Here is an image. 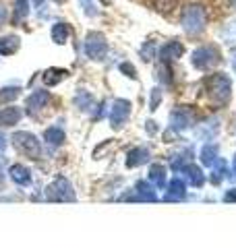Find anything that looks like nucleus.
Returning a JSON list of instances; mask_svg holds the SVG:
<instances>
[{
  "label": "nucleus",
  "instance_id": "1",
  "mask_svg": "<svg viewBox=\"0 0 236 248\" xmlns=\"http://www.w3.org/2000/svg\"><path fill=\"white\" fill-rule=\"evenodd\" d=\"M180 25H183L186 35H191V37L201 35L207 27L205 6L199 4V2H188L183 9V15H180Z\"/></svg>",
  "mask_w": 236,
  "mask_h": 248
},
{
  "label": "nucleus",
  "instance_id": "2",
  "mask_svg": "<svg viewBox=\"0 0 236 248\" xmlns=\"http://www.w3.org/2000/svg\"><path fill=\"white\" fill-rule=\"evenodd\" d=\"M203 85H205L207 97L218 106H224L232 95V81H230V77L224 75V73L209 75L207 79L203 81Z\"/></svg>",
  "mask_w": 236,
  "mask_h": 248
},
{
  "label": "nucleus",
  "instance_id": "3",
  "mask_svg": "<svg viewBox=\"0 0 236 248\" xmlns=\"http://www.w3.org/2000/svg\"><path fill=\"white\" fill-rule=\"evenodd\" d=\"M222 62V52H219L218 46L207 44L201 46L191 54V64L197 68V71H209V68L218 66Z\"/></svg>",
  "mask_w": 236,
  "mask_h": 248
},
{
  "label": "nucleus",
  "instance_id": "4",
  "mask_svg": "<svg viewBox=\"0 0 236 248\" xmlns=\"http://www.w3.org/2000/svg\"><path fill=\"white\" fill-rule=\"evenodd\" d=\"M11 141H13L15 147H17L19 153L27 155V157H31V159L42 157V141H39L35 135L27 133V130H19V133L13 135Z\"/></svg>",
  "mask_w": 236,
  "mask_h": 248
},
{
  "label": "nucleus",
  "instance_id": "5",
  "mask_svg": "<svg viewBox=\"0 0 236 248\" xmlns=\"http://www.w3.org/2000/svg\"><path fill=\"white\" fill-rule=\"evenodd\" d=\"M46 199L52 201V203H73L77 199L75 188L67 178H56L50 186H46Z\"/></svg>",
  "mask_w": 236,
  "mask_h": 248
},
{
  "label": "nucleus",
  "instance_id": "6",
  "mask_svg": "<svg viewBox=\"0 0 236 248\" xmlns=\"http://www.w3.org/2000/svg\"><path fill=\"white\" fill-rule=\"evenodd\" d=\"M83 52L85 56L91 58V60H104L106 54H108V40L104 33H100V31H91L87 33L83 42Z\"/></svg>",
  "mask_w": 236,
  "mask_h": 248
},
{
  "label": "nucleus",
  "instance_id": "7",
  "mask_svg": "<svg viewBox=\"0 0 236 248\" xmlns=\"http://www.w3.org/2000/svg\"><path fill=\"white\" fill-rule=\"evenodd\" d=\"M131 116V102L129 99H114L112 102V108H110V126H112L114 130H120L124 124H127Z\"/></svg>",
  "mask_w": 236,
  "mask_h": 248
},
{
  "label": "nucleus",
  "instance_id": "8",
  "mask_svg": "<svg viewBox=\"0 0 236 248\" xmlns=\"http://www.w3.org/2000/svg\"><path fill=\"white\" fill-rule=\"evenodd\" d=\"M50 99H52L50 91H46V89H37V91H34V93H31V95L25 99V112H27L29 116L39 114V112L44 110V108H48Z\"/></svg>",
  "mask_w": 236,
  "mask_h": 248
},
{
  "label": "nucleus",
  "instance_id": "9",
  "mask_svg": "<svg viewBox=\"0 0 236 248\" xmlns=\"http://www.w3.org/2000/svg\"><path fill=\"white\" fill-rule=\"evenodd\" d=\"M193 124V110L188 106H178L170 112V128L185 130Z\"/></svg>",
  "mask_w": 236,
  "mask_h": 248
},
{
  "label": "nucleus",
  "instance_id": "10",
  "mask_svg": "<svg viewBox=\"0 0 236 248\" xmlns=\"http://www.w3.org/2000/svg\"><path fill=\"white\" fill-rule=\"evenodd\" d=\"M183 54H185V46L178 40H172V42H168L166 46H162V48L157 50V56H160L162 62H174L178 58H183Z\"/></svg>",
  "mask_w": 236,
  "mask_h": 248
},
{
  "label": "nucleus",
  "instance_id": "11",
  "mask_svg": "<svg viewBox=\"0 0 236 248\" xmlns=\"http://www.w3.org/2000/svg\"><path fill=\"white\" fill-rule=\"evenodd\" d=\"M180 174L185 176V180L191 184V186H195V188H201L203 184H205V174L201 172V168L199 166H195L193 161H188L186 166H183L180 168Z\"/></svg>",
  "mask_w": 236,
  "mask_h": 248
},
{
  "label": "nucleus",
  "instance_id": "12",
  "mask_svg": "<svg viewBox=\"0 0 236 248\" xmlns=\"http://www.w3.org/2000/svg\"><path fill=\"white\" fill-rule=\"evenodd\" d=\"M23 118V110L17 106H9L0 110V128H11L15 124H19Z\"/></svg>",
  "mask_w": 236,
  "mask_h": 248
},
{
  "label": "nucleus",
  "instance_id": "13",
  "mask_svg": "<svg viewBox=\"0 0 236 248\" xmlns=\"http://www.w3.org/2000/svg\"><path fill=\"white\" fill-rule=\"evenodd\" d=\"M166 201H180V199H185L186 197V184L183 178H174V180H170L166 184Z\"/></svg>",
  "mask_w": 236,
  "mask_h": 248
},
{
  "label": "nucleus",
  "instance_id": "14",
  "mask_svg": "<svg viewBox=\"0 0 236 248\" xmlns=\"http://www.w3.org/2000/svg\"><path fill=\"white\" fill-rule=\"evenodd\" d=\"M152 157V153H149L147 147H135V149H131L129 155H127V168H139L149 161Z\"/></svg>",
  "mask_w": 236,
  "mask_h": 248
},
{
  "label": "nucleus",
  "instance_id": "15",
  "mask_svg": "<svg viewBox=\"0 0 236 248\" xmlns=\"http://www.w3.org/2000/svg\"><path fill=\"white\" fill-rule=\"evenodd\" d=\"M9 176H11V180L15 184H19V186H29L31 184V172L23 164H13L9 168Z\"/></svg>",
  "mask_w": 236,
  "mask_h": 248
},
{
  "label": "nucleus",
  "instance_id": "16",
  "mask_svg": "<svg viewBox=\"0 0 236 248\" xmlns=\"http://www.w3.org/2000/svg\"><path fill=\"white\" fill-rule=\"evenodd\" d=\"M199 159H201L203 166L211 168V166H214L216 161L219 159V149H218V145H216V143L203 145V149H201V153H199Z\"/></svg>",
  "mask_w": 236,
  "mask_h": 248
},
{
  "label": "nucleus",
  "instance_id": "17",
  "mask_svg": "<svg viewBox=\"0 0 236 248\" xmlns=\"http://www.w3.org/2000/svg\"><path fill=\"white\" fill-rule=\"evenodd\" d=\"M219 130V120L218 118H211L207 120L205 124H201L199 128H197V139H203V141H211Z\"/></svg>",
  "mask_w": 236,
  "mask_h": 248
},
{
  "label": "nucleus",
  "instance_id": "18",
  "mask_svg": "<svg viewBox=\"0 0 236 248\" xmlns=\"http://www.w3.org/2000/svg\"><path fill=\"white\" fill-rule=\"evenodd\" d=\"M68 77V71L67 68H48L44 75H42V79H44V85H48V87H54V85H58L62 83Z\"/></svg>",
  "mask_w": 236,
  "mask_h": 248
},
{
  "label": "nucleus",
  "instance_id": "19",
  "mask_svg": "<svg viewBox=\"0 0 236 248\" xmlns=\"http://www.w3.org/2000/svg\"><path fill=\"white\" fill-rule=\"evenodd\" d=\"M75 106L79 108V110H83V112H93L96 110V102H93V95L89 91H85V89H79L77 91V95H75Z\"/></svg>",
  "mask_w": 236,
  "mask_h": 248
},
{
  "label": "nucleus",
  "instance_id": "20",
  "mask_svg": "<svg viewBox=\"0 0 236 248\" xmlns=\"http://www.w3.org/2000/svg\"><path fill=\"white\" fill-rule=\"evenodd\" d=\"M149 182L153 184V188H166V168L162 164H153L149 170Z\"/></svg>",
  "mask_w": 236,
  "mask_h": 248
},
{
  "label": "nucleus",
  "instance_id": "21",
  "mask_svg": "<svg viewBox=\"0 0 236 248\" xmlns=\"http://www.w3.org/2000/svg\"><path fill=\"white\" fill-rule=\"evenodd\" d=\"M44 141L48 145H52V147H60L62 143L67 141V135H65V130H62V128L50 126V128L44 130Z\"/></svg>",
  "mask_w": 236,
  "mask_h": 248
},
{
  "label": "nucleus",
  "instance_id": "22",
  "mask_svg": "<svg viewBox=\"0 0 236 248\" xmlns=\"http://www.w3.org/2000/svg\"><path fill=\"white\" fill-rule=\"evenodd\" d=\"M19 46H21V40L17 35L0 37V56H11V54H15L19 50Z\"/></svg>",
  "mask_w": 236,
  "mask_h": 248
},
{
  "label": "nucleus",
  "instance_id": "23",
  "mask_svg": "<svg viewBox=\"0 0 236 248\" xmlns=\"http://www.w3.org/2000/svg\"><path fill=\"white\" fill-rule=\"evenodd\" d=\"M27 15H29V0H15V4H13V23L15 25L25 21Z\"/></svg>",
  "mask_w": 236,
  "mask_h": 248
},
{
  "label": "nucleus",
  "instance_id": "24",
  "mask_svg": "<svg viewBox=\"0 0 236 248\" xmlns=\"http://www.w3.org/2000/svg\"><path fill=\"white\" fill-rule=\"evenodd\" d=\"M68 35H70V29H68L67 23H54V25H52V40L56 42L58 46L67 44Z\"/></svg>",
  "mask_w": 236,
  "mask_h": 248
},
{
  "label": "nucleus",
  "instance_id": "25",
  "mask_svg": "<svg viewBox=\"0 0 236 248\" xmlns=\"http://www.w3.org/2000/svg\"><path fill=\"white\" fill-rule=\"evenodd\" d=\"M228 176V166L224 159H218L214 166H211V174H209V180L214 184H219Z\"/></svg>",
  "mask_w": 236,
  "mask_h": 248
},
{
  "label": "nucleus",
  "instance_id": "26",
  "mask_svg": "<svg viewBox=\"0 0 236 248\" xmlns=\"http://www.w3.org/2000/svg\"><path fill=\"white\" fill-rule=\"evenodd\" d=\"M155 81H160L164 85H170L172 83V68H170V62H162L157 64L155 68Z\"/></svg>",
  "mask_w": 236,
  "mask_h": 248
},
{
  "label": "nucleus",
  "instance_id": "27",
  "mask_svg": "<svg viewBox=\"0 0 236 248\" xmlns=\"http://www.w3.org/2000/svg\"><path fill=\"white\" fill-rule=\"evenodd\" d=\"M21 95V87L17 85H11V87H2L0 89V104H9V102H15Z\"/></svg>",
  "mask_w": 236,
  "mask_h": 248
},
{
  "label": "nucleus",
  "instance_id": "28",
  "mask_svg": "<svg viewBox=\"0 0 236 248\" xmlns=\"http://www.w3.org/2000/svg\"><path fill=\"white\" fill-rule=\"evenodd\" d=\"M139 56L143 58L145 62H152L157 56V44L155 42H145L143 46H141V50H139Z\"/></svg>",
  "mask_w": 236,
  "mask_h": 248
},
{
  "label": "nucleus",
  "instance_id": "29",
  "mask_svg": "<svg viewBox=\"0 0 236 248\" xmlns=\"http://www.w3.org/2000/svg\"><path fill=\"white\" fill-rule=\"evenodd\" d=\"M79 4H81V9L85 11L87 17H98V15H100V9H98L96 0H79Z\"/></svg>",
  "mask_w": 236,
  "mask_h": 248
},
{
  "label": "nucleus",
  "instance_id": "30",
  "mask_svg": "<svg viewBox=\"0 0 236 248\" xmlns=\"http://www.w3.org/2000/svg\"><path fill=\"white\" fill-rule=\"evenodd\" d=\"M178 4V0H155L153 6H155V11L157 13H170V11H174V6Z\"/></svg>",
  "mask_w": 236,
  "mask_h": 248
},
{
  "label": "nucleus",
  "instance_id": "31",
  "mask_svg": "<svg viewBox=\"0 0 236 248\" xmlns=\"http://www.w3.org/2000/svg\"><path fill=\"white\" fill-rule=\"evenodd\" d=\"M222 37L228 44H236V21L228 23V25L222 29Z\"/></svg>",
  "mask_w": 236,
  "mask_h": 248
},
{
  "label": "nucleus",
  "instance_id": "32",
  "mask_svg": "<svg viewBox=\"0 0 236 248\" xmlns=\"http://www.w3.org/2000/svg\"><path fill=\"white\" fill-rule=\"evenodd\" d=\"M160 104H162V89L160 87H153L152 89V95H149V110L155 112Z\"/></svg>",
  "mask_w": 236,
  "mask_h": 248
},
{
  "label": "nucleus",
  "instance_id": "33",
  "mask_svg": "<svg viewBox=\"0 0 236 248\" xmlns=\"http://www.w3.org/2000/svg\"><path fill=\"white\" fill-rule=\"evenodd\" d=\"M120 71L129 77V79H137V68L131 64V62H122L120 64Z\"/></svg>",
  "mask_w": 236,
  "mask_h": 248
},
{
  "label": "nucleus",
  "instance_id": "34",
  "mask_svg": "<svg viewBox=\"0 0 236 248\" xmlns=\"http://www.w3.org/2000/svg\"><path fill=\"white\" fill-rule=\"evenodd\" d=\"M145 130H147L149 135H157V133H160V126H157L153 120H147V122H145Z\"/></svg>",
  "mask_w": 236,
  "mask_h": 248
},
{
  "label": "nucleus",
  "instance_id": "35",
  "mask_svg": "<svg viewBox=\"0 0 236 248\" xmlns=\"http://www.w3.org/2000/svg\"><path fill=\"white\" fill-rule=\"evenodd\" d=\"M6 19H9V11H6V6L0 2V27H2L4 23H6Z\"/></svg>",
  "mask_w": 236,
  "mask_h": 248
},
{
  "label": "nucleus",
  "instance_id": "36",
  "mask_svg": "<svg viewBox=\"0 0 236 248\" xmlns=\"http://www.w3.org/2000/svg\"><path fill=\"white\" fill-rule=\"evenodd\" d=\"M224 203H236V188H230L224 195Z\"/></svg>",
  "mask_w": 236,
  "mask_h": 248
},
{
  "label": "nucleus",
  "instance_id": "37",
  "mask_svg": "<svg viewBox=\"0 0 236 248\" xmlns=\"http://www.w3.org/2000/svg\"><path fill=\"white\" fill-rule=\"evenodd\" d=\"M6 141H9V139H6L2 133H0V151H4V149H6Z\"/></svg>",
  "mask_w": 236,
  "mask_h": 248
},
{
  "label": "nucleus",
  "instance_id": "38",
  "mask_svg": "<svg viewBox=\"0 0 236 248\" xmlns=\"http://www.w3.org/2000/svg\"><path fill=\"white\" fill-rule=\"evenodd\" d=\"M232 176L236 178V155H234V161H232Z\"/></svg>",
  "mask_w": 236,
  "mask_h": 248
},
{
  "label": "nucleus",
  "instance_id": "39",
  "mask_svg": "<svg viewBox=\"0 0 236 248\" xmlns=\"http://www.w3.org/2000/svg\"><path fill=\"white\" fill-rule=\"evenodd\" d=\"M232 66H234V71H236V50L232 52Z\"/></svg>",
  "mask_w": 236,
  "mask_h": 248
},
{
  "label": "nucleus",
  "instance_id": "40",
  "mask_svg": "<svg viewBox=\"0 0 236 248\" xmlns=\"http://www.w3.org/2000/svg\"><path fill=\"white\" fill-rule=\"evenodd\" d=\"M230 9L236 11V0H230Z\"/></svg>",
  "mask_w": 236,
  "mask_h": 248
},
{
  "label": "nucleus",
  "instance_id": "41",
  "mask_svg": "<svg viewBox=\"0 0 236 248\" xmlns=\"http://www.w3.org/2000/svg\"><path fill=\"white\" fill-rule=\"evenodd\" d=\"M42 2H44V0H34V4H35V6H42Z\"/></svg>",
  "mask_w": 236,
  "mask_h": 248
},
{
  "label": "nucleus",
  "instance_id": "42",
  "mask_svg": "<svg viewBox=\"0 0 236 248\" xmlns=\"http://www.w3.org/2000/svg\"><path fill=\"white\" fill-rule=\"evenodd\" d=\"M56 2H62V0H56Z\"/></svg>",
  "mask_w": 236,
  "mask_h": 248
}]
</instances>
